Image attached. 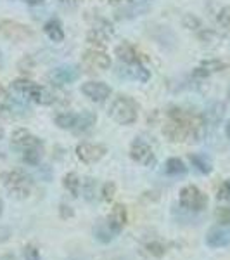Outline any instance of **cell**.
I'll use <instances>...</instances> for the list:
<instances>
[{
	"instance_id": "8fae6325",
	"label": "cell",
	"mask_w": 230,
	"mask_h": 260,
	"mask_svg": "<svg viewBox=\"0 0 230 260\" xmlns=\"http://www.w3.org/2000/svg\"><path fill=\"white\" fill-rule=\"evenodd\" d=\"M82 92L94 103H104L109 99L111 95V87L106 85L104 82H85L82 85Z\"/></svg>"
},
{
	"instance_id": "8d00e7d4",
	"label": "cell",
	"mask_w": 230,
	"mask_h": 260,
	"mask_svg": "<svg viewBox=\"0 0 230 260\" xmlns=\"http://www.w3.org/2000/svg\"><path fill=\"white\" fill-rule=\"evenodd\" d=\"M132 2V0H109V4H112V6H118V4H128Z\"/></svg>"
},
{
	"instance_id": "30bf717a",
	"label": "cell",
	"mask_w": 230,
	"mask_h": 260,
	"mask_svg": "<svg viewBox=\"0 0 230 260\" xmlns=\"http://www.w3.org/2000/svg\"><path fill=\"white\" fill-rule=\"evenodd\" d=\"M83 64L90 71H104L111 68V57L106 52H102V50L92 49L83 54Z\"/></svg>"
},
{
	"instance_id": "d6986e66",
	"label": "cell",
	"mask_w": 230,
	"mask_h": 260,
	"mask_svg": "<svg viewBox=\"0 0 230 260\" xmlns=\"http://www.w3.org/2000/svg\"><path fill=\"white\" fill-rule=\"evenodd\" d=\"M109 35H111L109 31L102 30V28H95L94 26L89 31V35H87V40H89V44L95 45V49H97V47L102 49L104 45L107 44V37H109Z\"/></svg>"
},
{
	"instance_id": "ffe728a7",
	"label": "cell",
	"mask_w": 230,
	"mask_h": 260,
	"mask_svg": "<svg viewBox=\"0 0 230 260\" xmlns=\"http://www.w3.org/2000/svg\"><path fill=\"white\" fill-rule=\"evenodd\" d=\"M76 120H78V115L64 111L56 116V125L62 130H74V127H76Z\"/></svg>"
},
{
	"instance_id": "8992f818",
	"label": "cell",
	"mask_w": 230,
	"mask_h": 260,
	"mask_svg": "<svg viewBox=\"0 0 230 260\" xmlns=\"http://www.w3.org/2000/svg\"><path fill=\"white\" fill-rule=\"evenodd\" d=\"M130 156L133 161L140 163V165H144V167H152L154 163H156V156H154L152 148L142 139H135L132 142Z\"/></svg>"
},
{
	"instance_id": "f35d334b",
	"label": "cell",
	"mask_w": 230,
	"mask_h": 260,
	"mask_svg": "<svg viewBox=\"0 0 230 260\" xmlns=\"http://www.w3.org/2000/svg\"><path fill=\"white\" fill-rule=\"evenodd\" d=\"M225 134H227V137L230 139V121H227V125H225Z\"/></svg>"
},
{
	"instance_id": "4316f807",
	"label": "cell",
	"mask_w": 230,
	"mask_h": 260,
	"mask_svg": "<svg viewBox=\"0 0 230 260\" xmlns=\"http://www.w3.org/2000/svg\"><path fill=\"white\" fill-rule=\"evenodd\" d=\"M216 21H218V24L221 28H225V30H230V7H223L218 16H216Z\"/></svg>"
},
{
	"instance_id": "52a82bcc",
	"label": "cell",
	"mask_w": 230,
	"mask_h": 260,
	"mask_svg": "<svg viewBox=\"0 0 230 260\" xmlns=\"http://www.w3.org/2000/svg\"><path fill=\"white\" fill-rule=\"evenodd\" d=\"M11 144L14 149H18L19 153H24V151H30V149H36V148H44L42 141L39 137H35L33 134H30L28 130H16L11 137Z\"/></svg>"
},
{
	"instance_id": "277c9868",
	"label": "cell",
	"mask_w": 230,
	"mask_h": 260,
	"mask_svg": "<svg viewBox=\"0 0 230 260\" xmlns=\"http://www.w3.org/2000/svg\"><path fill=\"white\" fill-rule=\"evenodd\" d=\"M0 35L11 42H26L35 37V31L26 24L18 23V21L4 19L0 21Z\"/></svg>"
},
{
	"instance_id": "ba28073f",
	"label": "cell",
	"mask_w": 230,
	"mask_h": 260,
	"mask_svg": "<svg viewBox=\"0 0 230 260\" xmlns=\"http://www.w3.org/2000/svg\"><path fill=\"white\" fill-rule=\"evenodd\" d=\"M80 78V70L73 64L57 66L49 73V80L52 85H66V83H73Z\"/></svg>"
},
{
	"instance_id": "484cf974",
	"label": "cell",
	"mask_w": 230,
	"mask_h": 260,
	"mask_svg": "<svg viewBox=\"0 0 230 260\" xmlns=\"http://www.w3.org/2000/svg\"><path fill=\"white\" fill-rule=\"evenodd\" d=\"M201 66H203V68L206 70L208 73H215V71H221V70H225V68H227V62L213 59V61H204Z\"/></svg>"
},
{
	"instance_id": "3957f363",
	"label": "cell",
	"mask_w": 230,
	"mask_h": 260,
	"mask_svg": "<svg viewBox=\"0 0 230 260\" xmlns=\"http://www.w3.org/2000/svg\"><path fill=\"white\" fill-rule=\"evenodd\" d=\"M12 89L23 95H28L36 104H52L57 99L54 90L47 89V87H42L39 83H33L31 80H26V78L14 80L12 82Z\"/></svg>"
},
{
	"instance_id": "2e32d148",
	"label": "cell",
	"mask_w": 230,
	"mask_h": 260,
	"mask_svg": "<svg viewBox=\"0 0 230 260\" xmlns=\"http://www.w3.org/2000/svg\"><path fill=\"white\" fill-rule=\"evenodd\" d=\"M116 56H118L120 61H123L125 64H135L139 62V54L133 45L130 44H121L116 47Z\"/></svg>"
},
{
	"instance_id": "b9f144b4",
	"label": "cell",
	"mask_w": 230,
	"mask_h": 260,
	"mask_svg": "<svg viewBox=\"0 0 230 260\" xmlns=\"http://www.w3.org/2000/svg\"><path fill=\"white\" fill-rule=\"evenodd\" d=\"M4 68V56H2V52H0V70Z\"/></svg>"
},
{
	"instance_id": "4dcf8cb0",
	"label": "cell",
	"mask_w": 230,
	"mask_h": 260,
	"mask_svg": "<svg viewBox=\"0 0 230 260\" xmlns=\"http://www.w3.org/2000/svg\"><path fill=\"white\" fill-rule=\"evenodd\" d=\"M216 219H218V222H221L223 225H230V208H227V207L218 208V210H216Z\"/></svg>"
},
{
	"instance_id": "9c48e42d",
	"label": "cell",
	"mask_w": 230,
	"mask_h": 260,
	"mask_svg": "<svg viewBox=\"0 0 230 260\" xmlns=\"http://www.w3.org/2000/svg\"><path fill=\"white\" fill-rule=\"evenodd\" d=\"M106 146L102 144H92V142H82L76 146V156L83 163H97L102 160L106 154Z\"/></svg>"
},
{
	"instance_id": "74e56055",
	"label": "cell",
	"mask_w": 230,
	"mask_h": 260,
	"mask_svg": "<svg viewBox=\"0 0 230 260\" xmlns=\"http://www.w3.org/2000/svg\"><path fill=\"white\" fill-rule=\"evenodd\" d=\"M0 260H18V258L14 255H4V257H0Z\"/></svg>"
},
{
	"instance_id": "7402d4cb",
	"label": "cell",
	"mask_w": 230,
	"mask_h": 260,
	"mask_svg": "<svg viewBox=\"0 0 230 260\" xmlns=\"http://www.w3.org/2000/svg\"><path fill=\"white\" fill-rule=\"evenodd\" d=\"M190 161H192V165L198 169L201 174H211V170H213V165H211V161L208 160L206 156H203V154H190Z\"/></svg>"
},
{
	"instance_id": "e0dca14e",
	"label": "cell",
	"mask_w": 230,
	"mask_h": 260,
	"mask_svg": "<svg viewBox=\"0 0 230 260\" xmlns=\"http://www.w3.org/2000/svg\"><path fill=\"white\" fill-rule=\"evenodd\" d=\"M95 121H97V115H95L94 111H90V110L82 111L80 115H78L76 127H74L73 132H76V134H80V132H87V130H90L92 127H94Z\"/></svg>"
},
{
	"instance_id": "7a4b0ae2",
	"label": "cell",
	"mask_w": 230,
	"mask_h": 260,
	"mask_svg": "<svg viewBox=\"0 0 230 260\" xmlns=\"http://www.w3.org/2000/svg\"><path fill=\"white\" fill-rule=\"evenodd\" d=\"M4 186L9 191L12 198L26 200L33 191V180L26 172L23 170H11L4 174Z\"/></svg>"
},
{
	"instance_id": "4fadbf2b",
	"label": "cell",
	"mask_w": 230,
	"mask_h": 260,
	"mask_svg": "<svg viewBox=\"0 0 230 260\" xmlns=\"http://www.w3.org/2000/svg\"><path fill=\"white\" fill-rule=\"evenodd\" d=\"M206 245L211 248H223L230 245V228L228 225H216L208 231Z\"/></svg>"
},
{
	"instance_id": "44dd1931",
	"label": "cell",
	"mask_w": 230,
	"mask_h": 260,
	"mask_svg": "<svg viewBox=\"0 0 230 260\" xmlns=\"http://www.w3.org/2000/svg\"><path fill=\"white\" fill-rule=\"evenodd\" d=\"M62 184H64V187L71 192V196H78L80 194V187H82V180L78 177L74 172H71V174H66L64 179H62Z\"/></svg>"
},
{
	"instance_id": "83f0119b",
	"label": "cell",
	"mask_w": 230,
	"mask_h": 260,
	"mask_svg": "<svg viewBox=\"0 0 230 260\" xmlns=\"http://www.w3.org/2000/svg\"><path fill=\"white\" fill-rule=\"evenodd\" d=\"M147 250H149V253L154 255V257H161V255H165L166 246L163 245V243H160V241H152V243H149V245H147Z\"/></svg>"
},
{
	"instance_id": "cb8c5ba5",
	"label": "cell",
	"mask_w": 230,
	"mask_h": 260,
	"mask_svg": "<svg viewBox=\"0 0 230 260\" xmlns=\"http://www.w3.org/2000/svg\"><path fill=\"white\" fill-rule=\"evenodd\" d=\"M95 187H97V182H95L92 177H87L85 180H83L82 191H83V196H85L87 201H92L95 198Z\"/></svg>"
},
{
	"instance_id": "1f68e13d",
	"label": "cell",
	"mask_w": 230,
	"mask_h": 260,
	"mask_svg": "<svg viewBox=\"0 0 230 260\" xmlns=\"http://www.w3.org/2000/svg\"><path fill=\"white\" fill-rule=\"evenodd\" d=\"M24 260H40L39 250H36L33 245H26V246H24Z\"/></svg>"
},
{
	"instance_id": "60d3db41",
	"label": "cell",
	"mask_w": 230,
	"mask_h": 260,
	"mask_svg": "<svg viewBox=\"0 0 230 260\" xmlns=\"http://www.w3.org/2000/svg\"><path fill=\"white\" fill-rule=\"evenodd\" d=\"M59 2H62V4H74L76 0H59Z\"/></svg>"
},
{
	"instance_id": "ee69618b",
	"label": "cell",
	"mask_w": 230,
	"mask_h": 260,
	"mask_svg": "<svg viewBox=\"0 0 230 260\" xmlns=\"http://www.w3.org/2000/svg\"><path fill=\"white\" fill-rule=\"evenodd\" d=\"M71 260H74V258H71Z\"/></svg>"
},
{
	"instance_id": "603a6c76",
	"label": "cell",
	"mask_w": 230,
	"mask_h": 260,
	"mask_svg": "<svg viewBox=\"0 0 230 260\" xmlns=\"http://www.w3.org/2000/svg\"><path fill=\"white\" fill-rule=\"evenodd\" d=\"M165 170H166V174H170V175H183L187 172V167L180 158H170V160L166 161Z\"/></svg>"
},
{
	"instance_id": "ac0fdd59",
	"label": "cell",
	"mask_w": 230,
	"mask_h": 260,
	"mask_svg": "<svg viewBox=\"0 0 230 260\" xmlns=\"http://www.w3.org/2000/svg\"><path fill=\"white\" fill-rule=\"evenodd\" d=\"M44 31L52 42H62V40H64V31H62V26H61V23L57 19L47 21V23L44 24Z\"/></svg>"
},
{
	"instance_id": "d590c367",
	"label": "cell",
	"mask_w": 230,
	"mask_h": 260,
	"mask_svg": "<svg viewBox=\"0 0 230 260\" xmlns=\"http://www.w3.org/2000/svg\"><path fill=\"white\" fill-rule=\"evenodd\" d=\"M26 4H30V6H40V4H44V0H24Z\"/></svg>"
},
{
	"instance_id": "f546056e",
	"label": "cell",
	"mask_w": 230,
	"mask_h": 260,
	"mask_svg": "<svg viewBox=\"0 0 230 260\" xmlns=\"http://www.w3.org/2000/svg\"><path fill=\"white\" fill-rule=\"evenodd\" d=\"M182 23H183V26L189 28V30H198V28H201V21L196 18V16H192V14L183 16Z\"/></svg>"
},
{
	"instance_id": "ab89813d",
	"label": "cell",
	"mask_w": 230,
	"mask_h": 260,
	"mask_svg": "<svg viewBox=\"0 0 230 260\" xmlns=\"http://www.w3.org/2000/svg\"><path fill=\"white\" fill-rule=\"evenodd\" d=\"M6 95H7V90L4 89L2 85H0V98H6Z\"/></svg>"
},
{
	"instance_id": "e575fe53",
	"label": "cell",
	"mask_w": 230,
	"mask_h": 260,
	"mask_svg": "<svg viewBox=\"0 0 230 260\" xmlns=\"http://www.w3.org/2000/svg\"><path fill=\"white\" fill-rule=\"evenodd\" d=\"M61 212H62V217H71V215H73V210H69V207H64V205L61 207Z\"/></svg>"
},
{
	"instance_id": "9a60e30c",
	"label": "cell",
	"mask_w": 230,
	"mask_h": 260,
	"mask_svg": "<svg viewBox=\"0 0 230 260\" xmlns=\"http://www.w3.org/2000/svg\"><path fill=\"white\" fill-rule=\"evenodd\" d=\"M120 75L125 78H132V80H139V82L149 80V70H145L140 62L127 64V68H120Z\"/></svg>"
},
{
	"instance_id": "5bb4252c",
	"label": "cell",
	"mask_w": 230,
	"mask_h": 260,
	"mask_svg": "<svg viewBox=\"0 0 230 260\" xmlns=\"http://www.w3.org/2000/svg\"><path fill=\"white\" fill-rule=\"evenodd\" d=\"M127 220H128L127 207L118 203V205H114V207H112L109 217H107V225H109V229L112 231V234H118V233L123 231Z\"/></svg>"
},
{
	"instance_id": "7bdbcfd3",
	"label": "cell",
	"mask_w": 230,
	"mask_h": 260,
	"mask_svg": "<svg viewBox=\"0 0 230 260\" xmlns=\"http://www.w3.org/2000/svg\"><path fill=\"white\" fill-rule=\"evenodd\" d=\"M2 212H4V203H2V200H0V215H2Z\"/></svg>"
},
{
	"instance_id": "f1b7e54d",
	"label": "cell",
	"mask_w": 230,
	"mask_h": 260,
	"mask_svg": "<svg viewBox=\"0 0 230 260\" xmlns=\"http://www.w3.org/2000/svg\"><path fill=\"white\" fill-rule=\"evenodd\" d=\"M116 194V186L114 182H106L102 186V200L104 201H111Z\"/></svg>"
},
{
	"instance_id": "6da1fadb",
	"label": "cell",
	"mask_w": 230,
	"mask_h": 260,
	"mask_svg": "<svg viewBox=\"0 0 230 260\" xmlns=\"http://www.w3.org/2000/svg\"><path fill=\"white\" fill-rule=\"evenodd\" d=\"M107 115L118 125H132L133 121H137V116H139V104L130 95L120 94L111 101Z\"/></svg>"
},
{
	"instance_id": "7c38bea8",
	"label": "cell",
	"mask_w": 230,
	"mask_h": 260,
	"mask_svg": "<svg viewBox=\"0 0 230 260\" xmlns=\"http://www.w3.org/2000/svg\"><path fill=\"white\" fill-rule=\"evenodd\" d=\"M163 136L170 142H187L190 141V132L180 121L170 120L168 123L163 127Z\"/></svg>"
},
{
	"instance_id": "d6a6232c",
	"label": "cell",
	"mask_w": 230,
	"mask_h": 260,
	"mask_svg": "<svg viewBox=\"0 0 230 260\" xmlns=\"http://www.w3.org/2000/svg\"><path fill=\"white\" fill-rule=\"evenodd\" d=\"M216 198L218 200H228L230 198V182L228 180L221 182V186L218 187V194H216Z\"/></svg>"
},
{
	"instance_id": "5b68a950",
	"label": "cell",
	"mask_w": 230,
	"mask_h": 260,
	"mask_svg": "<svg viewBox=\"0 0 230 260\" xmlns=\"http://www.w3.org/2000/svg\"><path fill=\"white\" fill-rule=\"evenodd\" d=\"M180 205L183 208L190 212H201L206 208L208 205V196L204 194L199 187L196 186H185L180 191Z\"/></svg>"
},
{
	"instance_id": "836d02e7",
	"label": "cell",
	"mask_w": 230,
	"mask_h": 260,
	"mask_svg": "<svg viewBox=\"0 0 230 260\" xmlns=\"http://www.w3.org/2000/svg\"><path fill=\"white\" fill-rule=\"evenodd\" d=\"M12 116H14V115H12L11 106H7V104H0V121L11 120Z\"/></svg>"
},
{
	"instance_id": "d4e9b609",
	"label": "cell",
	"mask_w": 230,
	"mask_h": 260,
	"mask_svg": "<svg viewBox=\"0 0 230 260\" xmlns=\"http://www.w3.org/2000/svg\"><path fill=\"white\" fill-rule=\"evenodd\" d=\"M94 234H95V238H97V240L104 241V243L111 241V238H112V231L109 229V225H107V222H106V224H100V225H97V229L94 231Z\"/></svg>"
}]
</instances>
